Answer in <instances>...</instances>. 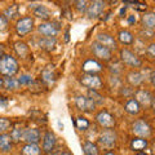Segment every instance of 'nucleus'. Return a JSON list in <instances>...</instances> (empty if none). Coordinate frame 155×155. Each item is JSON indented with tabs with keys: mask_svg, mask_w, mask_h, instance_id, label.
I'll return each mask as SVG.
<instances>
[{
	"mask_svg": "<svg viewBox=\"0 0 155 155\" xmlns=\"http://www.w3.org/2000/svg\"><path fill=\"white\" fill-rule=\"evenodd\" d=\"M19 71L17 60L9 54H4L0 58V75L5 78H13Z\"/></svg>",
	"mask_w": 155,
	"mask_h": 155,
	"instance_id": "obj_1",
	"label": "nucleus"
},
{
	"mask_svg": "<svg viewBox=\"0 0 155 155\" xmlns=\"http://www.w3.org/2000/svg\"><path fill=\"white\" fill-rule=\"evenodd\" d=\"M118 140V134L114 129H105L98 137V143L105 149H113Z\"/></svg>",
	"mask_w": 155,
	"mask_h": 155,
	"instance_id": "obj_2",
	"label": "nucleus"
},
{
	"mask_svg": "<svg viewBox=\"0 0 155 155\" xmlns=\"http://www.w3.org/2000/svg\"><path fill=\"white\" fill-rule=\"evenodd\" d=\"M132 130H133V133L136 136H138L140 138H145V140H146L147 137H150L151 133H153L150 124L143 119L136 120V122L133 123V125H132Z\"/></svg>",
	"mask_w": 155,
	"mask_h": 155,
	"instance_id": "obj_3",
	"label": "nucleus"
},
{
	"mask_svg": "<svg viewBox=\"0 0 155 155\" xmlns=\"http://www.w3.org/2000/svg\"><path fill=\"white\" fill-rule=\"evenodd\" d=\"M80 83L91 91H98L102 88V80L96 74H84L80 78Z\"/></svg>",
	"mask_w": 155,
	"mask_h": 155,
	"instance_id": "obj_4",
	"label": "nucleus"
},
{
	"mask_svg": "<svg viewBox=\"0 0 155 155\" xmlns=\"http://www.w3.org/2000/svg\"><path fill=\"white\" fill-rule=\"evenodd\" d=\"M120 57H122V61L124 65L130 66V67H141L142 61L137 54H134L132 51L127 49V48H123L120 51Z\"/></svg>",
	"mask_w": 155,
	"mask_h": 155,
	"instance_id": "obj_5",
	"label": "nucleus"
},
{
	"mask_svg": "<svg viewBox=\"0 0 155 155\" xmlns=\"http://www.w3.org/2000/svg\"><path fill=\"white\" fill-rule=\"evenodd\" d=\"M34 30V18L32 17H22L16 23V31L19 36H25Z\"/></svg>",
	"mask_w": 155,
	"mask_h": 155,
	"instance_id": "obj_6",
	"label": "nucleus"
},
{
	"mask_svg": "<svg viewBox=\"0 0 155 155\" xmlns=\"http://www.w3.org/2000/svg\"><path fill=\"white\" fill-rule=\"evenodd\" d=\"M91 47H92V52H93V54L98 58V60L105 61V62L111 61V58H113V53H111V51L107 49L106 47L101 45L100 43H97V41L92 43Z\"/></svg>",
	"mask_w": 155,
	"mask_h": 155,
	"instance_id": "obj_7",
	"label": "nucleus"
},
{
	"mask_svg": "<svg viewBox=\"0 0 155 155\" xmlns=\"http://www.w3.org/2000/svg\"><path fill=\"white\" fill-rule=\"evenodd\" d=\"M96 120L101 127L105 129H111L115 125V119L107 110H101L98 114L96 115Z\"/></svg>",
	"mask_w": 155,
	"mask_h": 155,
	"instance_id": "obj_8",
	"label": "nucleus"
},
{
	"mask_svg": "<svg viewBox=\"0 0 155 155\" xmlns=\"http://www.w3.org/2000/svg\"><path fill=\"white\" fill-rule=\"evenodd\" d=\"M75 105L80 111H84V113H91L96 109V104L87 96H78L75 98Z\"/></svg>",
	"mask_w": 155,
	"mask_h": 155,
	"instance_id": "obj_9",
	"label": "nucleus"
},
{
	"mask_svg": "<svg viewBox=\"0 0 155 155\" xmlns=\"http://www.w3.org/2000/svg\"><path fill=\"white\" fill-rule=\"evenodd\" d=\"M105 9V2H100V0H96V2H92L88 8H87V16H88V18L91 19H94V18H98L101 14H102Z\"/></svg>",
	"mask_w": 155,
	"mask_h": 155,
	"instance_id": "obj_10",
	"label": "nucleus"
},
{
	"mask_svg": "<svg viewBox=\"0 0 155 155\" xmlns=\"http://www.w3.org/2000/svg\"><path fill=\"white\" fill-rule=\"evenodd\" d=\"M38 30L44 38H56L58 34V26L54 22H43L39 25Z\"/></svg>",
	"mask_w": 155,
	"mask_h": 155,
	"instance_id": "obj_11",
	"label": "nucleus"
},
{
	"mask_svg": "<svg viewBox=\"0 0 155 155\" xmlns=\"http://www.w3.org/2000/svg\"><path fill=\"white\" fill-rule=\"evenodd\" d=\"M134 97H136L134 100L137 101L140 106H145V107H147V106L153 105L154 97H153V94L150 93L147 89H138V91H136Z\"/></svg>",
	"mask_w": 155,
	"mask_h": 155,
	"instance_id": "obj_12",
	"label": "nucleus"
},
{
	"mask_svg": "<svg viewBox=\"0 0 155 155\" xmlns=\"http://www.w3.org/2000/svg\"><path fill=\"white\" fill-rule=\"evenodd\" d=\"M22 141L26 143H34L38 145L40 141V132L36 128H26L22 132Z\"/></svg>",
	"mask_w": 155,
	"mask_h": 155,
	"instance_id": "obj_13",
	"label": "nucleus"
},
{
	"mask_svg": "<svg viewBox=\"0 0 155 155\" xmlns=\"http://www.w3.org/2000/svg\"><path fill=\"white\" fill-rule=\"evenodd\" d=\"M97 43H100L101 45L106 47L107 49L113 51V49H116V47H118V44H116L115 39L114 36H111L110 34H106V32H100L98 35H97Z\"/></svg>",
	"mask_w": 155,
	"mask_h": 155,
	"instance_id": "obj_14",
	"label": "nucleus"
},
{
	"mask_svg": "<svg viewBox=\"0 0 155 155\" xmlns=\"http://www.w3.org/2000/svg\"><path fill=\"white\" fill-rule=\"evenodd\" d=\"M56 142H57L56 134L52 130H48L44 134V140H43V151L51 154L56 147Z\"/></svg>",
	"mask_w": 155,
	"mask_h": 155,
	"instance_id": "obj_15",
	"label": "nucleus"
},
{
	"mask_svg": "<svg viewBox=\"0 0 155 155\" xmlns=\"http://www.w3.org/2000/svg\"><path fill=\"white\" fill-rule=\"evenodd\" d=\"M81 69H83V71L85 72V74H96L97 75L98 72L102 71V65H101L98 61L89 58V60H87L83 64Z\"/></svg>",
	"mask_w": 155,
	"mask_h": 155,
	"instance_id": "obj_16",
	"label": "nucleus"
},
{
	"mask_svg": "<svg viewBox=\"0 0 155 155\" xmlns=\"http://www.w3.org/2000/svg\"><path fill=\"white\" fill-rule=\"evenodd\" d=\"M12 146H13V141H12L9 133H2L0 134V151L9 153L12 150Z\"/></svg>",
	"mask_w": 155,
	"mask_h": 155,
	"instance_id": "obj_17",
	"label": "nucleus"
},
{
	"mask_svg": "<svg viewBox=\"0 0 155 155\" xmlns=\"http://www.w3.org/2000/svg\"><path fill=\"white\" fill-rule=\"evenodd\" d=\"M124 110L130 115H137L141 111V106L138 105V102L134 98H129L124 105Z\"/></svg>",
	"mask_w": 155,
	"mask_h": 155,
	"instance_id": "obj_18",
	"label": "nucleus"
},
{
	"mask_svg": "<svg viewBox=\"0 0 155 155\" xmlns=\"http://www.w3.org/2000/svg\"><path fill=\"white\" fill-rule=\"evenodd\" d=\"M127 79H128V81H129L130 85L138 87V85H141V84L143 83L145 78H143V75L141 74V72H138V71H132V72H129V74L127 75Z\"/></svg>",
	"mask_w": 155,
	"mask_h": 155,
	"instance_id": "obj_19",
	"label": "nucleus"
},
{
	"mask_svg": "<svg viewBox=\"0 0 155 155\" xmlns=\"http://www.w3.org/2000/svg\"><path fill=\"white\" fill-rule=\"evenodd\" d=\"M41 81L45 85H52L53 83H54L56 81V75H54V72H53L52 69L47 67V69L43 70V72H41Z\"/></svg>",
	"mask_w": 155,
	"mask_h": 155,
	"instance_id": "obj_20",
	"label": "nucleus"
},
{
	"mask_svg": "<svg viewBox=\"0 0 155 155\" xmlns=\"http://www.w3.org/2000/svg\"><path fill=\"white\" fill-rule=\"evenodd\" d=\"M34 16H36L38 18H41V19H45L47 21V19L51 18V11L45 5L39 4V5L34 9Z\"/></svg>",
	"mask_w": 155,
	"mask_h": 155,
	"instance_id": "obj_21",
	"label": "nucleus"
},
{
	"mask_svg": "<svg viewBox=\"0 0 155 155\" xmlns=\"http://www.w3.org/2000/svg\"><path fill=\"white\" fill-rule=\"evenodd\" d=\"M118 39H119V41L122 43V44H124V45H130V44L133 43V40H134L133 34L130 32V31H128V30H122V31H119Z\"/></svg>",
	"mask_w": 155,
	"mask_h": 155,
	"instance_id": "obj_22",
	"label": "nucleus"
},
{
	"mask_svg": "<svg viewBox=\"0 0 155 155\" xmlns=\"http://www.w3.org/2000/svg\"><path fill=\"white\" fill-rule=\"evenodd\" d=\"M142 25L146 30H153L155 26V14L153 12H147L142 16Z\"/></svg>",
	"mask_w": 155,
	"mask_h": 155,
	"instance_id": "obj_23",
	"label": "nucleus"
},
{
	"mask_svg": "<svg viewBox=\"0 0 155 155\" xmlns=\"http://www.w3.org/2000/svg\"><path fill=\"white\" fill-rule=\"evenodd\" d=\"M22 155H41V149L38 145L34 143H26L21 150Z\"/></svg>",
	"mask_w": 155,
	"mask_h": 155,
	"instance_id": "obj_24",
	"label": "nucleus"
},
{
	"mask_svg": "<svg viewBox=\"0 0 155 155\" xmlns=\"http://www.w3.org/2000/svg\"><path fill=\"white\" fill-rule=\"evenodd\" d=\"M147 147V140L145 138H133L132 142H130V150H133V151H142L143 149Z\"/></svg>",
	"mask_w": 155,
	"mask_h": 155,
	"instance_id": "obj_25",
	"label": "nucleus"
},
{
	"mask_svg": "<svg viewBox=\"0 0 155 155\" xmlns=\"http://www.w3.org/2000/svg\"><path fill=\"white\" fill-rule=\"evenodd\" d=\"M56 38H44L43 36L40 40H39V45H40L41 49H44V51H52L53 48H54L56 45Z\"/></svg>",
	"mask_w": 155,
	"mask_h": 155,
	"instance_id": "obj_26",
	"label": "nucleus"
},
{
	"mask_svg": "<svg viewBox=\"0 0 155 155\" xmlns=\"http://www.w3.org/2000/svg\"><path fill=\"white\" fill-rule=\"evenodd\" d=\"M83 151L85 155H98V147L96 143L87 141L83 143Z\"/></svg>",
	"mask_w": 155,
	"mask_h": 155,
	"instance_id": "obj_27",
	"label": "nucleus"
},
{
	"mask_svg": "<svg viewBox=\"0 0 155 155\" xmlns=\"http://www.w3.org/2000/svg\"><path fill=\"white\" fill-rule=\"evenodd\" d=\"M3 16L5 17L8 21H9V19L16 18V17L18 16V5H17V4H12V5H9V7L5 9V12H4Z\"/></svg>",
	"mask_w": 155,
	"mask_h": 155,
	"instance_id": "obj_28",
	"label": "nucleus"
},
{
	"mask_svg": "<svg viewBox=\"0 0 155 155\" xmlns=\"http://www.w3.org/2000/svg\"><path fill=\"white\" fill-rule=\"evenodd\" d=\"M4 87L9 91H14V89L19 88V81H18V79H16V78H5V80H4Z\"/></svg>",
	"mask_w": 155,
	"mask_h": 155,
	"instance_id": "obj_29",
	"label": "nucleus"
},
{
	"mask_svg": "<svg viewBox=\"0 0 155 155\" xmlns=\"http://www.w3.org/2000/svg\"><path fill=\"white\" fill-rule=\"evenodd\" d=\"M75 125L79 130H87L89 128L91 123H89L88 119L84 118V116H79V118H76V120H75Z\"/></svg>",
	"mask_w": 155,
	"mask_h": 155,
	"instance_id": "obj_30",
	"label": "nucleus"
},
{
	"mask_svg": "<svg viewBox=\"0 0 155 155\" xmlns=\"http://www.w3.org/2000/svg\"><path fill=\"white\" fill-rule=\"evenodd\" d=\"M14 49H16L17 54L19 57H26L27 53H28V47L25 44V43H21V41H18L14 44Z\"/></svg>",
	"mask_w": 155,
	"mask_h": 155,
	"instance_id": "obj_31",
	"label": "nucleus"
},
{
	"mask_svg": "<svg viewBox=\"0 0 155 155\" xmlns=\"http://www.w3.org/2000/svg\"><path fill=\"white\" fill-rule=\"evenodd\" d=\"M22 132H23V129L21 127H16V128H13L12 129V132H11V138H12V141L13 142H19V141H22Z\"/></svg>",
	"mask_w": 155,
	"mask_h": 155,
	"instance_id": "obj_32",
	"label": "nucleus"
},
{
	"mask_svg": "<svg viewBox=\"0 0 155 155\" xmlns=\"http://www.w3.org/2000/svg\"><path fill=\"white\" fill-rule=\"evenodd\" d=\"M11 120L7 118H0V134L2 133H7V130L11 128Z\"/></svg>",
	"mask_w": 155,
	"mask_h": 155,
	"instance_id": "obj_33",
	"label": "nucleus"
},
{
	"mask_svg": "<svg viewBox=\"0 0 155 155\" xmlns=\"http://www.w3.org/2000/svg\"><path fill=\"white\" fill-rule=\"evenodd\" d=\"M18 81H19V85H31L34 83V79L30 75H21L18 78Z\"/></svg>",
	"mask_w": 155,
	"mask_h": 155,
	"instance_id": "obj_34",
	"label": "nucleus"
},
{
	"mask_svg": "<svg viewBox=\"0 0 155 155\" xmlns=\"http://www.w3.org/2000/svg\"><path fill=\"white\" fill-rule=\"evenodd\" d=\"M89 98H92V101H93L96 105L104 102L102 96H100L98 93H97V91H91V92H89Z\"/></svg>",
	"mask_w": 155,
	"mask_h": 155,
	"instance_id": "obj_35",
	"label": "nucleus"
},
{
	"mask_svg": "<svg viewBox=\"0 0 155 155\" xmlns=\"http://www.w3.org/2000/svg\"><path fill=\"white\" fill-rule=\"evenodd\" d=\"M75 8H76L80 13H83V12H85V11H87V8H88V2H85V0L75 2Z\"/></svg>",
	"mask_w": 155,
	"mask_h": 155,
	"instance_id": "obj_36",
	"label": "nucleus"
},
{
	"mask_svg": "<svg viewBox=\"0 0 155 155\" xmlns=\"http://www.w3.org/2000/svg\"><path fill=\"white\" fill-rule=\"evenodd\" d=\"M8 26H9V22L8 19L3 16V14H0V32H4L8 30Z\"/></svg>",
	"mask_w": 155,
	"mask_h": 155,
	"instance_id": "obj_37",
	"label": "nucleus"
},
{
	"mask_svg": "<svg viewBox=\"0 0 155 155\" xmlns=\"http://www.w3.org/2000/svg\"><path fill=\"white\" fill-rule=\"evenodd\" d=\"M146 53H147V56H149L150 58H154V57H155V45H154V44H150V45L147 47Z\"/></svg>",
	"mask_w": 155,
	"mask_h": 155,
	"instance_id": "obj_38",
	"label": "nucleus"
},
{
	"mask_svg": "<svg viewBox=\"0 0 155 155\" xmlns=\"http://www.w3.org/2000/svg\"><path fill=\"white\" fill-rule=\"evenodd\" d=\"M8 98L7 97H4V96H0V106H7L8 105Z\"/></svg>",
	"mask_w": 155,
	"mask_h": 155,
	"instance_id": "obj_39",
	"label": "nucleus"
},
{
	"mask_svg": "<svg viewBox=\"0 0 155 155\" xmlns=\"http://www.w3.org/2000/svg\"><path fill=\"white\" fill-rule=\"evenodd\" d=\"M128 22H129V23H134V22H136V17H134V16H129Z\"/></svg>",
	"mask_w": 155,
	"mask_h": 155,
	"instance_id": "obj_40",
	"label": "nucleus"
},
{
	"mask_svg": "<svg viewBox=\"0 0 155 155\" xmlns=\"http://www.w3.org/2000/svg\"><path fill=\"white\" fill-rule=\"evenodd\" d=\"M3 56H4V47L0 44V58H2Z\"/></svg>",
	"mask_w": 155,
	"mask_h": 155,
	"instance_id": "obj_41",
	"label": "nucleus"
},
{
	"mask_svg": "<svg viewBox=\"0 0 155 155\" xmlns=\"http://www.w3.org/2000/svg\"><path fill=\"white\" fill-rule=\"evenodd\" d=\"M57 155H71L70 151H67V150H65V151H61L60 154H57Z\"/></svg>",
	"mask_w": 155,
	"mask_h": 155,
	"instance_id": "obj_42",
	"label": "nucleus"
},
{
	"mask_svg": "<svg viewBox=\"0 0 155 155\" xmlns=\"http://www.w3.org/2000/svg\"><path fill=\"white\" fill-rule=\"evenodd\" d=\"M3 87H4V79L0 78V88H3Z\"/></svg>",
	"mask_w": 155,
	"mask_h": 155,
	"instance_id": "obj_43",
	"label": "nucleus"
},
{
	"mask_svg": "<svg viewBox=\"0 0 155 155\" xmlns=\"http://www.w3.org/2000/svg\"><path fill=\"white\" fill-rule=\"evenodd\" d=\"M136 155H147L146 153H145V151H138L137 154H136Z\"/></svg>",
	"mask_w": 155,
	"mask_h": 155,
	"instance_id": "obj_44",
	"label": "nucleus"
},
{
	"mask_svg": "<svg viewBox=\"0 0 155 155\" xmlns=\"http://www.w3.org/2000/svg\"><path fill=\"white\" fill-rule=\"evenodd\" d=\"M58 125H60V128H64V124H62L61 122H58Z\"/></svg>",
	"mask_w": 155,
	"mask_h": 155,
	"instance_id": "obj_45",
	"label": "nucleus"
},
{
	"mask_svg": "<svg viewBox=\"0 0 155 155\" xmlns=\"http://www.w3.org/2000/svg\"><path fill=\"white\" fill-rule=\"evenodd\" d=\"M106 155H114V153H107V154H106Z\"/></svg>",
	"mask_w": 155,
	"mask_h": 155,
	"instance_id": "obj_46",
	"label": "nucleus"
}]
</instances>
